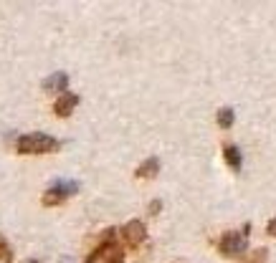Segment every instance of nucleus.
<instances>
[{
    "label": "nucleus",
    "mask_w": 276,
    "mask_h": 263,
    "mask_svg": "<svg viewBox=\"0 0 276 263\" xmlns=\"http://www.w3.org/2000/svg\"><path fill=\"white\" fill-rule=\"evenodd\" d=\"M124 238H127V243H132V245L142 243V240H145V225H142L140 220L127 223V225H124Z\"/></svg>",
    "instance_id": "5"
},
{
    "label": "nucleus",
    "mask_w": 276,
    "mask_h": 263,
    "mask_svg": "<svg viewBox=\"0 0 276 263\" xmlns=\"http://www.w3.org/2000/svg\"><path fill=\"white\" fill-rule=\"evenodd\" d=\"M122 260V250L117 245H104L89 263H119Z\"/></svg>",
    "instance_id": "4"
},
{
    "label": "nucleus",
    "mask_w": 276,
    "mask_h": 263,
    "mask_svg": "<svg viewBox=\"0 0 276 263\" xmlns=\"http://www.w3.org/2000/svg\"><path fill=\"white\" fill-rule=\"evenodd\" d=\"M268 233H271V235H276V218L268 223Z\"/></svg>",
    "instance_id": "10"
},
{
    "label": "nucleus",
    "mask_w": 276,
    "mask_h": 263,
    "mask_svg": "<svg viewBox=\"0 0 276 263\" xmlns=\"http://www.w3.org/2000/svg\"><path fill=\"white\" fill-rule=\"evenodd\" d=\"M66 84H68V76H66L63 71H58V74H53V76H48V79L43 81V89H51V91H63V89H66Z\"/></svg>",
    "instance_id": "6"
},
{
    "label": "nucleus",
    "mask_w": 276,
    "mask_h": 263,
    "mask_svg": "<svg viewBox=\"0 0 276 263\" xmlns=\"http://www.w3.org/2000/svg\"><path fill=\"white\" fill-rule=\"evenodd\" d=\"M31 263H36V260H31Z\"/></svg>",
    "instance_id": "11"
},
{
    "label": "nucleus",
    "mask_w": 276,
    "mask_h": 263,
    "mask_svg": "<svg viewBox=\"0 0 276 263\" xmlns=\"http://www.w3.org/2000/svg\"><path fill=\"white\" fill-rule=\"evenodd\" d=\"M157 170H160V162L157 160H147V162H142L140 167H137V177H155Z\"/></svg>",
    "instance_id": "7"
},
{
    "label": "nucleus",
    "mask_w": 276,
    "mask_h": 263,
    "mask_svg": "<svg viewBox=\"0 0 276 263\" xmlns=\"http://www.w3.org/2000/svg\"><path fill=\"white\" fill-rule=\"evenodd\" d=\"M226 162H228L233 170H238V167H241V152H238V147H233V145H228V147H226Z\"/></svg>",
    "instance_id": "8"
},
{
    "label": "nucleus",
    "mask_w": 276,
    "mask_h": 263,
    "mask_svg": "<svg viewBox=\"0 0 276 263\" xmlns=\"http://www.w3.org/2000/svg\"><path fill=\"white\" fill-rule=\"evenodd\" d=\"M233 119H236L233 109H221V111H218V124H221L223 129H228V126L233 124Z\"/></svg>",
    "instance_id": "9"
},
{
    "label": "nucleus",
    "mask_w": 276,
    "mask_h": 263,
    "mask_svg": "<svg viewBox=\"0 0 276 263\" xmlns=\"http://www.w3.org/2000/svg\"><path fill=\"white\" fill-rule=\"evenodd\" d=\"M246 245H248L246 233H226L218 243L221 253H226V255H241V253H246Z\"/></svg>",
    "instance_id": "2"
},
{
    "label": "nucleus",
    "mask_w": 276,
    "mask_h": 263,
    "mask_svg": "<svg viewBox=\"0 0 276 263\" xmlns=\"http://www.w3.org/2000/svg\"><path fill=\"white\" fill-rule=\"evenodd\" d=\"M58 147V142L48 135H41V132H36V135H26L18 140V150L26 152V155H41V152H53Z\"/></svg>",
    "instance_id": "1"
},
{
    "label": "nucleus",
    "mask_w": 276,
    "mask_h": 263,
    "mask_svg": "<svg viewBox=\"0 0 276 263\" xmlns=\"http://www.w3.org/2000/svg\"><path fill=\"white\" fill-rule=\"evenodd\" d=\"M79 104V96L76 94H71V91H63L58 99H56V104H53V109H56V114L58 116H66V114H71V109Z\"/></svg>",
    "instance_id": "3"
}]
</instances>
